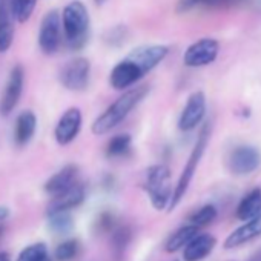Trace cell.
<instances>
[{
    "instance_id": "6da1fadb",
    "label": "cell",
    "mask_w": 261,
    "mask_h": 261,
    "mask_svg": "<svg viewBox=\"0 0 261 261\" xmlns=\"http://www.w3.org/2000/svg\"><path fill=\"white\" fill-rule=\"evenodd\" d=\"M169 54L165 45H145L130 51L109 72V86L115 91H126L136 86L146 74L155 69Z\"/></svg>"
},
{
    "instance_id": "7a4b0ae2",
    "label": "cell",
    "mask_w": 261,
    "mask_h": 261,
    "mask_svg": "<svg viewBox=\"0 0 261 261\" xmlns=\"http://www.w3.org/2000/svg\"><path fill=\"white\" fill-rule=\"evenodd\" d=\"M151 88L148 85H140V86H133L126 91L121 92V95H118L115 98V101H112L91 124V130L94 136H105L114 127H117L130 112H133L143 100L145 97L149 94Z\"/></svg>"
},
{
    "instance_id": "3957f363",
    "label": "cell",
    "mask_w": 261,
    "mask_h": 261,
    "mask_svg": "<svg viewBox=\"0 0 261 261\" xmlns=\"http://www.w3.org/2000/svg\"><path fill=\"white\" fill-rule=\"evenodd\" d=\"M60 17L66 46L72 51L83 49L89 40L91 31V17L86 5L82 0H72L63 8Z\"/></svg>"
},
{
    "instance_id": "277c9868",
    "label": "cell",
    "mask_w": 261,
    "mask_h": 261,
    "mask_svg": "<svg viewBox=\"0 0 261 261\" xmlns=\"http://www.w3.org/2000/svg\"><path fill=\"white\" fill-rule=\"evenodd\" d=\"M211 129H212V126L207 121V123H204L203 129L200 130V136H198V139L195 142V146H194V149H192V152L189 155V160L186 162V166H185V169H183V172H181V175L178 178V183L174 188L172 198H171L168 211L175 209L178 206V203L183 200L185 194L188 192L189 185H191V181H192V178L195 175V171H197V168H198V165L201 162V157H203V154H204V151L207 148V143H209V139H211Z\"/></svg>"
},
{
    "instance_id": "5b68a950",
    "label": "cell",
    "mask_w": 261,
    "mask_h": 261,
    "mask_svg": "<svg viewBox=\"0 0 261 261\" xmlns=\"http://www.w3.org/2000/svg\"><path fill=\"white\" fill-rule=\"evenodd\" d=\"M143 186L154 209L165 211L166 207H169L174 189L171 183V171L166 165L149 166L145 175Z\"/></svg>"
},
{
    "instance_id": "8992f818",
    "label": "cell",
    "mask_w": 261,
    "mask_h": 261,
    "mask_svg": "<svg viewBox=\"0 0 261 261\" xmlns=\"http://www.w3.org/2000/svg\"><path fill=\"white\" fill-rule=\"evenodd\" d=\"M91 79V62L86 57H74L59 69L60 85L72 92H82L88 88Z\"/></svg>"
},
{
    "instance_id": "52a82bcc",
    "label": "cell",
    "mask_w": 261,
    "mask_h": 261,
    "mask_svg": "<svg viewBox=\"0 0 261 261\" xmlns=\"http://www.w3.org/2000/svg\"><path fill=\"white\" fill-rule=\"evenodd\" d=\"M37 42L40 51L46 56H53L59 51L63 42V30H62V17L57 10H51L43 16Z\"/></svg>"
},
{
    "instance_id": "ba28073f",
    "label": "cell",
    "mask_w": 261,
    "mask_h": 261,
    "mask_svg": "<svg viewBox=\"0 0 261 261\" xmlns=\"http://www.w3.org/2000/svg\"><path fill=\"white\" fill-rule=\"evenodd\" d=\"M25 86V69L22 65H14L8 74L4 94L0 95V115L8 117L20 101Z\"/></svg>"
},
{
    "instance_id": "9c48e42d",
    "label": "cell",
    "mask_w": 261,
    "mask_h": 261,
    "mask_svg": "<svg viewBox=\"0 0 261 261\" xmlns=\"http://www.w3.org/2000/svg\"><path fill=\"white\" fill-rule=\"evenodd\" d=\"M83 124V115L80 108H69L66 109L62 117L59 118L56 127H54V139L60 146L71 145L80 134Z\"/></svg>"
},
{
    "instance_id": "30bf717a",
    "label": "cell",
    "mask_w": 261,
    "mask_h": 261,
    "mask_svg": "<svg viewBox=\"0 0 261 261\" xmlns=\"http://www.w3.org/2000/svg\"><path fill=\"white\" fill-rule=\"evenodd\" d=\"M220 51V43L215 39H200L185 51L183 62L189 68H201L211 65Z\"/></svg>"
},
{
    "instance_id": "8fae6325",
    "label": "cell",
    "mask_w": 261,
    "mask_h": 261,
    "mask_svg": "<svg viewBox=\"0 0 261 261\" xmlns=\"http://www.w3.org/2000/svg\"><path fill=\"white\" fill-rule=\"evenodd\" d=\"M206 115V97L201 91H195L189 95L180 120H178V127L183 133H189L194 127H197Z\"/></svg>"
},
{
    "instance_id": "7c38bea8",
    "label": "cell",
    "mask_w": 261,
    "mask_h": 261,
    "mask_svg": "<svg viewBox=\"0 0 261 261\" xmlns=\"http://www.w3.org/2000/svg\"><path fill=\"white\" fill-rule=\"evenodd\" d=\"M261 155L253 146H240L229 157V169L237 175H247L258 169Z\"/></svg>"
},
{
    "instance_id": "4fadbf2b",
    "label": "cell",
    "mask_w": 261,
    "mask_h": 261,
    "mask_svg": "<svg viewBox=\"0 0 261 261\" xmlns=\"http://www.w3.org/2000/svg\"><path fill=\"white\" fill-rule=\"evenodd\" d=\"M86 198L85 186L79 181H75L72 186L65 189L63 192L51 197V201L48 204V214L53 212H71L72 209L79 207Z\"/></svg>"
},
{
    "instance_id": "5bb4252c",
    "label": "cell",
    "mask_w": 261,
    "mask_h": 261,
    "mask_svg": "<svg viewBox=\"0 0 261 261\" xmlns=\"http://www.w3.org/2000/svg\"><path fill=\"white\" fill-rule=\"evenodd\" d=\"M261 235V214L252 220H247L243 226L237 227L224 241V249H237Z\"/></svg>"
},
{
    "instance_id": "9a60e30c",
    "label": "cell",
    "mask_w": 261,
    "mask_h": 261,
    "mask_svg": "<svg viewBox=\"0 0 261 261\" xmlns=\"http://www.w3.org/2000/svg\"><path fill=\"white\" fill-rule=\"evenodd\" d=\"M37 117L33 111H22L14 124V143L19 148H25L36 136Z\"/></svg>"
},
{
    "instance_id": "2e32d148",
    "label": "cell",
    "mask_w": 261,
    "mask_h": 261,
    "mask_svg": "<svg viewBox=\"0 0 261 261\" xmlns=\"http://www.w3.org/2000/svg\"><path fill=\"white\" fill-rule=\"evenodd\" d=\"M77 177H79V168L75 165H66L46 180L43 189L48 195L54 197L63 192L65 189H68L69 186H72L77 181Z\"/></svg>"
},
{
    "instance_id": "e0dca14e",
    "label": "cell",
    "mask_w": 261,
    "mask_h": 261,
    "mask_svg": "<svg viewBox=\"0 0 261 261\" xmlns=\"http://www.w3.org/2000/svg\"><path fill=\"white\" fill-rule=\"evenodd\" d=\"M215 237L211 233H197L183 249V259L185 261H201L204 259L212 249L215 247Z\"/></svg>"
},
{
    "instance_id": "ac0fdd59",
    "label": "cell",
    "mask_w": 261,
    "mask_h": 261,
    "mask_svg": "<svg viewBox=\"0 0 261 261\" xmlns=\"http://www.w3.org/2000/svg\"><path fill=\"white\" fill-rule=\"evenodd\" d=\"M261 214V189L250 191L237 207V218L247 221Z\"/></svg>"
},
{
    "instance_id": "d6986e66",
    "label": "cell",
    "mask_w": 261,
    "mask_h": 261,
    "mask_svg": "<svg viewBox=\"0 0 261 261\" xmlns=\"http://www.w3.org/2000/svg\"><path fill=\"white\" fill-rule=\"evenodd\" d=\"M198 232H200V229H198L197 226L191 224V223L186 224V226H181L180 229H177V230L168 238L166 246H165L166 252L174 253V252L183 249V247H185V246H186Z\"/></svg>"
},
{
    "instance_id": "ffe728a7",
    "label": "cell",
    "mask_w": 261,
    "mask_h": 261,
    "mask_svg": "<svg viewBox=\"0 0 261 261\" xmlns=\"http://www.w3.org/2000/svg\"><path fill=\"white\" fill-rule=\"evenodd\" d=\"M133 152V137L129 134H117L106 145L108 159H123Z\"/></svg>"
},
{
    "instance_id": "44dd1931",
    "label": "cell",
    "mask_w": 261,
    "mask_h": 261,
    "mask_svg": "<svg viewBox=\"0 0 261 261\" xmlns=\"http://www.w3.org/2000/svg\"><path fill=\"white\" fill-rule=\"evenodd\" d=\"M14 40V19L8 8V0H7V8L4 14L0 16V53H7Z\"/></svg>"
},
{
    "instance_id": "7402d4cb",
    "label": "cell",
    "mask_w": 261,
    "mask_h": 261,
    "mask_svg": "<svg viewBox=\"0 0 261 261\" xmlns=\"http://www.w3.org/2000/svg\"><path fill=\"white\" fill-rule=\"evenodd\" d=\"M37 0H8V8L14 22L25 23L31 19Z\"/></svg>"
},
{
    "instance_id": "603a6c76",
    "label": "cell",
    "mask_w": 261,
    "mask_h": 261,
    "mask_svg": "<svg viewBox=\"0 0 261 261\" xmlns=\"http://www.w3.org/2000/svg\"><path fill=\"white\" fill-rule=\"evenodd\" d=\"M48 226L49 230L59 235H65L68 232H71L72 226H74V220L71 212H53L48 214Z\"/></svg>"
},
{
    "instance_id": "cb8c5ba5",
    "label": "cell",
    "mask_w": 261,
    "mask_h": 261,
    "mask_svg": "<svg viewBox=\"0 0 261 261\" xmlns=\"http://www.w3.org/2000/svg\"><path fill=\"white\" fill-rule=\"evenodd\" d=\"M235 4L237 0H178L175 11L178 14H183L197 7H227Z\"/></svg>"
},
{
    "instance_id": "d4e9b609",
    "label": "cell",
    "mask_w": 261,
    "mask_h": 261,
    "mask_svg": "<svg viewBox=\"0 0 261 261\" xmlns=\"http://www.w3.org/2000/svg\"><path fill=\"white\" fill-rule=\"evenodd\" d=\"M80 252V244L77 240L69 238V240H63L60 244H57L56 250H54V256L57 261H72Z\"/></svg>"
},
{
    "instance_id": "484cf974",
    "label": "cell",
    "mask_w": 261,
    "mask_h": 261,
    "mask_svg": "<svg viewBox=\"0 0 261 261\" xmlns=\"http://www.w3.org/2000/svg\"><path fill=\"white\" fill-rule=\"evenodd\" d=\"M49 256L48 247L45 243H34L27 246L17 256L16 261H42Z\"/></svg>"
},
{
    "instance_id": "4316f807",
    "label": "cell",
    "mask_w": 261,
    "mask_h": 261,
    "mask_svg": "<svg viewBox=\"0 0 261 261\" xmlns=\"http://www.w3.org/2000/svg\"><path fill=\"white\" fill-rule=\"evenodd\" d=\"M215 218H217V209H215V206L206 204V206L200 207L197 212H194L191 215L189 223L194 224V226H197L200 229V227H204V226L211 224Z\"/></svg>"
},
{
    "instance_id": "83f0119b",
    "label": "cell",
    "mask_w": 261,
    "mask_h": 261,
    "mask_svg": "<svg viewBox=\"0 0 261 261\" xmlns=\"http://www.w3.org/2000/svg\"><path fill=\"white\" fill-rule=\"evenodd\" d=\"M127 40V28L123 25L112 27L106 34H105V42L111 46H121Z\"/></svg>"
},
{
    "instance_id": "f1b7e54d",
    "label": "cell",
    "mask_w": 261,
    "mask_h": 261,
    "mask_svg": "<svg viewBox=\"0 0 261 261\" xmlns=\"http://www.w3.org/2000/svg\"><path fill=\"white\" fill-rule=\"evenodd\" d=\"M10 217V209L7 206H0V224Z\"/></svg>"
},
{
    "instance_id": "f546056e",
    "label": "cell",
    "mask_w": 261,
    "mask_h": 261,
    "mask_svg": "<svg viewBox=\"0 0 261 261\" xmlns=\"http://www.w3.org/2000/svg\"><path fill=\"white\" fill-rule=\"evenodd\" d=\"M0 261H11V258L7 252H0Z\"/></svg>"
},
{
    "instance_id": "4dcf8cb0",
    "label": "cell",
    "mask_w": 261,
    "mask_h": 261,
    "mask_svg": "<svg viewBox=\"0 0 261 261\" xmlns=\"http://www.w3.org/2000/svg\"><path fill=\"white\" fill-rule=\"evenodd\" d=\"M5 8H7V0H0V16L4 14Z\"/></svg>"
},
{
    "instance_id": "1f68e13d",
    "label": "cell",
    "mask_w": 261,
    "mask_h": 261,
    "mask_svg": "<svg viewBox=\"0 0 261 261\" xmlns=\"http://www.w3.org/2000/svg\"><path fill=\"white\" fill-rule=\"evenodd\" d=\"M94 2H95V5L101 7V5H105V4L108 2V0H94Z\"/></svg>"
},
{
    "instance_id": "d6a6232c",
    "label": "cell",
    "mask_w": 261,
    "mask_h": 261,
    "mask_svg": "<svg viewBox=\"0 0 261 261\" xmlns=\"http://www.w3.org/2000/svg\"><path fill=\"white\" fill-rule=\"evenodd\" d=\"M42 261H53V259H51L49 256H46V258H45V259H42Z\"/></svg>"
}]
</instances>
